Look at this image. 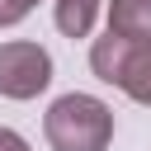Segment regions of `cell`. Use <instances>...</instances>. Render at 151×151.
Listing matches in <instances>:
<instances>
[{
  "instance_id": "cell-1",
  "label": "cell",
  "mask_w": 151,
  "mask_h": 151,
  "mask_svg": "<svg viewBox=\"0 0 151 151\" xmlns=\"http://www.w3.org/2000/svg\"><path fill=\"white\" fill-rule=\"evenodd\" d=\"M42 132L52 142V151H104L113 142V113L104 99L94 94H61L47 118H42Z\"/></svg>"
},
{
  "instance_id": "cell-2",
  "label": "cell",
  "mask_w": 151,
  "mask_h": 151,
  "mask_svg": "<svg viewBox=\"0 0 151 151\" xmlns=\"http://www.w3.org/2000/svg\"><path fill=\"white\" fill-rule=\"evenodd\" d=\"M90 66H94V76L104 85H118L127 99L151 104V38L146 42H132V38L104 33L90 47Z\"/></svg>"
},
{
  "instance_id": "cell-3",
  "label": "cell",
  "mask_w": 151,
  "mask_h": 151,
  "mask_svg": "<svg viewBox=\"0 0 151 151\" xmlns=\"http://www.w3.org/2000/svg\"><path fill=\"white\" fill-rule=\"evenodd\" d=\"M52 85V57L38 42H5L0 47V94L33 99Z\"/></svg>"
},
{
  "instance_id": "cell-4",
  "label": "cell",
  "mask_w": 151,
  "mask_h": 151,
  "mask_svg": "<svg viewBox=\"0 0 151 151\" xmlns=\"http://www.w3.org/2000/svg\"><path fill=\"white\" fill-rule=\"evenodd\" d=\"M109 33L146 42L151 38V0H109Z\"/></svg>"
},
{
  "instance_id": "cell-5",
  "label": "cell",
  "mask_w": 151,
  "mask_h": 151,
  "mask_svg": "<svg viewBox=\"0 0 151 151\" xmlns=\"http://www.w3.org/2000/svg\"><path fill=\"white\" fill-rule=\"evenodd\" d=\"M99 14V0H57V28L66 38H85Z\"/></svg>"
},
{
  "instance_id": "cell-6",
  "label": "cell",
  "mask_w": 151,
  "mask_h": 151,
  "mask_svg": "<svg viewBox=\"0 0 151 151\" xmlns=\"http://www.w3.org/2000/svg\"><path fill=\"white\" fill-rule=\"evenodd\" d=\"M28 14V5H19V0H0V28H9V24H19Z\"/></svg>"
},
{
  "instance_id": "cell-7",
  "label": "cell",
  "mask_w": 151,
  "mask_h": 151,
  "mask_svg": "<svg viewBox=\"0 0 151 151\" xmlns=\"http://www.w3.org/2000/svg\"><path fill=\"white\" fill-rule=\"evenodd\" d=\"M0 151H28V142H24L19 132H9V127H0Z\"/></svg>"
},
{
  "instance_id": "cell-8",
  "label": "cell",
  "mask_w": 151,
  "mask_h": 151,
  "mask_svg": "<svg viewBox=\"0 0 151 151\" xmlns=\"http://www.w3.org/2000/svg\"><path fill=\"white\" fill-rule=\"evenodd\" d=\"M19 5H28V9H33V0H19Z\"/></svg>"
}]
</instances>
